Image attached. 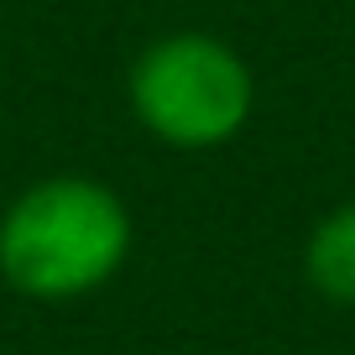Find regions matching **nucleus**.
Masks as SVG:
<instances>
[{"label": "nucleus", "instance_id": "nucleus-1", "mask_svg": "<svg viewBox=\"0 0 355 355\" xmlns=\"http://www.w3.org/2000/svg\"><path fill=\"white\" fill-rule=\"evenodd\" d=\"M131 256V209L100 178H42L0 214V277L37 303L89 298Z\"/></svg>", "mask_w": 355, "mask_h": 355}, {"label": "nucleus", "instance_id": "nucleus-2", "mask_svg": "<svg viewBox=\"0 0 355 355\" xmlns=\"http://www.w3.org/2000/svg\"><path fill=\"white\" fill-rule=\"evenodd\" d=\"M256 78L230 42L209 32H173L131 63V110L141 131L178 152H209L245 131Z\"/></svg>", "mask_w": 355, "mask_h": 355}, {"label": "nucleus", "instance_id": "nucleus-3", "mask_svg": "<svg viewBox=\"0 0 355 355\" xmlns=\"http://www.w3.org/2000/svg\"><path fill=\"white\" fill-rule=\"evenodd\" d=\"M303 277L313 282V293L334 303H355V199L329 209L309 230L303 245Z\"/></svg>", "mask_w": 355, "mask_h": 355}]
</instances>
